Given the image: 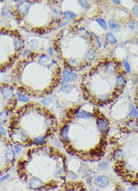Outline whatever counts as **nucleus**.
<instances>
[{
  "label": "nucleus",
  "instance_id": "aec40b11",
  "mask_svg": "<svg viewBox=\"0 0 138 191\" xmlns=\"http://www.w3.org/2000/svg\"><path fill=\"white\" fill-rule=\"evenodd\" d=\"M95 52L92 49H88L87 52L85 53V57H87L89 60H92L95 58Z\"/></svg>",
  "mask_w": 138,
  "mask_h": 191
},
{
  "label": "nucleus",
  "instance_id": "f8f14e48",
  "mask_svg": "<svg viewBox=\"0 0 138 191\" xmlns=\"http://www.w3.org/2000/svg\"><path fill=\"white\" fill-rule=\"evenodd\" d=\"M106 40H107L108 43L112 44V45L116 44L117 43L116 38V37L114 36L113 34H112L111 33H108L106 34Z\"/></svg>",
  "mask_w": 138,
  "mask_h": 191
},
{
  "label": "nucleus",
  "instance_id": "4be33fe9",
  "mask_svg": "<svg viewBox=\"0 0 138 191\" xmlns=\"http://www.w3.org/2000/svg\"><path fill=\"white\" fill-rule=\"evenodd\" d=\"M73 85H65V86H63V87L60 89V91L61 92H64V93L69 94L72 90H73Z\"/></svg>",
  "mask_w": 138,
  "mask_h": 191
},
{
  "label": "nucleus",
  "instance_id": "2eb2a0df",
  "mask_svg": "<svg viewBox=\"0 0 138 191\" xmlns=\"http://www.w3.org/2000/svg\"><path fill=\"white\" fill-rule=\"evenodd\" d=\"M15 48H16L17 51H20V50H21L23 46V40H20V39H16V40H15Z\"/></svg>",
  "mask_w": 138,
  "mask_h": 191
},
{
  "label": "nucleus",
  "instance_id": "a878e982",
  "mask_svg": "<svg viewBox=\"0 0 138 191\" xmlns=\"http://www.w3.org/2000/svg\"><path fill=\"white\" fill-rule=\"evenodd\" d=\"M2 15L3 16H9V15H12V12L9 10L8 8L4 7L2 9Z\"/></svg>",
  "mask_w": 138,
  "mask_h": 191
},
{
  "label": "nucleus",
  "instance_id": "c85d7f7f",
  "mask_svg": "<svg viewBox=\"0 0 138 191\" xmlns=\"http://www.w3.org/2000/svg\"><path fill=\"white\" fill-rule=\"evenodd\" d=\"M18 99L20 101H23V102H26V101H29V98L27 97L24 96V95H21V94H18Z\"/></svg>",
  "mask_w": 138,
  "mask_h": 191
},
{
  "label": "nucleus",
  "instance_id": "ddd939ff",
  "mask_svg": "<svg viewBox=\"0 0 138 191\" xmlns=\"http://www.w3.org/2000/svg\"><path fill=\"white\" fill-rule=\"evenodd\" d=\"M15 134L18 136V139H19V141H24L26 139V134L25 133V131H23V130H20V131H17Z\"/></svg>",
  "mask_w": 138,
  "mask_h": 191
},
{
  "label": "nucleus",
  "instance_id": "1a4fd4ad",
  "mask_svg": "<svg viewBox=\"0 0 138 191\" xmlns=\"http://www.w3.org/2000/svg\"><path fill=\"white\" fill-rule=\"evenodd\" d=\"M76 116L79 119H91L93 116V114L85 110H77Z\"/></svg>",
  "mask_w": 138,
  "mask_h": 191
},
{
  "label": "nucleus",
  "instance_id": "a211bd4d",
  "mask_svg": "<svg viewBox=\"0 0 138 191\" xmlns=\"http://www.w3.org/2000/svg\"><path fill=\"white\" fill-rule=\"evenodd\" d=\"M45 138H46V137H45V136H42V137H35V138L33 139V143L35 144H42L44 143V141H45Z\"/></svg>",
  "mask_w": 138,
  "mask_h": 191
},
{
  "label": "nucleus",
  "instance_id": "393cba45",
  "mask_svg": "<svg viewBox=\"0 0 138 191\" xmlns=\"http://www.w3.org/2000/svg\"><path fill=\"white\" fill-rule=\"evenodd\" d=\"M8 116H9V115H8V113H6V112H2L1 113V123L2 124H3V123H5L6 121H7Z\"/></svg>",
  "mask_w": 138,
  "mask_h": 191
},
{
  "label": "nucleus",
  "instance_id": "412c9836",
  "mask_svg": "<svg viewBox=\"0 0 138 191\" xmlns=\"http://www.w3.org/2000/svg\"><path fill=\"white\" fill-rule=\"evenodd\" d=\"M40 62L42 64H48L51 62V60L48 57L45 55L41 56L40 58Z\"/></svg>",
  "mask_w": 138,
  "mask_h": 191
},
{
  "label": "nucleus",
  "instance_id": "f257e3e1",
  "mask_svg": "<svg viewBox=\"0 0 138 191\" xmlns=\"http://www.w3.org/2000/svg\"><path fill=\"white\" fill-rule=\"evenodd\" d=\"M109 184V179L106 175H99L95 179V184L98 188H105Z\"/></svg>",
  "mask_w": 138,
  "mask_h": 191
},
{
  "label": "nucleus",
  "instance_id": "9d476101",
  "mask_svg": "<svg viewBox=\"0 0 138 191\" xmlns=\"http://www.w3.org/2000/svg\"><path fill=\"white\" fill-rule=\"evenodd\" d=\"M68 132H69V126H64L60 131L61 138H62L64 141H67L69 140Z\"/></svg>",
  "mask_w": 138,
  "mask_h": 191
},
{
  "label": "nucleus",
  "instance_id": "c03bdc74",
  "mask_svg": "<svg viewBox=\"0 0 138 191\" xmlns=\"http://www.w3.org/2000/svg\"><path fill=\"white\" fill-rule=\"evenodd\" d=\"M113 2L116 3V4H119V3H120V1H116V0H114Z\"/></svg>",
  "mask_w": 138,
  "mask_h": 191
},
{
  "label": "nucleus",
  "instance_id": "473e14b6",
  "mask_svg": "<svg viewBox=\"0 0 138 191\" xmlns=\"http://www.w3.org/2000/svg\"><path fill=\"white\" fill-rule=\"evenodd\" d=\"M79 3L80 4V5L82 8H84V9H86L88 6V2L86 1H79Z\"/></svg>",
  "mask_w": 138,
  "mask_h": 191
},
{
  "label": "nucleus",
  "instance_id": "dca6fc26",
  "mask_svg": "<svg viewBox=\"0 0 138 191\" xmlns=\"http://www.w3.org/2000/svg\"><path fill=\"white\" fill-rule=\"evenodd\" d=\"M64 169L63 167L57 166V168H56L55 171L54 172V176L55 177V178H60V177L64 174Z\"/></svg>",
  "mask_w": 138,
  "mask_h": 191
},
{
  "label": "nucleus",
  "instance_id": "4468645a",
  "mask_svg": "<svg viewBox=\"0 0 138 191\" xmlns=\"http://www.w3.org/2000/svg\"><path fill=\"white\" fill-rule=\"evenodd\" d=\"M109 26H110L111 29H112L113 31H115V32H119V31L121 30L120 25L118 24V23H115V22H112L111 21H109Z\"/></svg>",
  "mask_w": 138,
  "mask_h": 191
},
{
  "label": "nucleus",
  "instance_id": "20e7f679",
  "mask_svg": "<svg viewBox=\"0 0 138 191\" xmlns=\"http://www.w3.org/2000/svg\"><path fill=\"white\" fill-rule=\"evenodd\" d=\"M31 6V2L28 1H23L20 2L18 5V10L22 15H26Z\"/></svg>",
  "mask_w": 138,
  "mask_h": 191
},
{
  "label": "nucleus",
  "instance_id": "a18cd8bd",
  "mask_svg": "<svg viewBox=\"0 0 138 191\" xmlns=\"http://www.w3.org/2000/svg\"><path fill=\"white\" fill-rule=\"evenodd\" d=\"M137 27H138V21H137Z\"/></svg>",
  "mask_w": 138,
  "mask_h": 191
},
{
  "label": "nucleus",
  "instance_id": "a19ab883",
  "mask_svg": "<svg viewBox=\"0 0 138 191\" xmlns=\"http://www.w3.org/2000/svg\"><path fill=\"white\" fill-rule=\"evenodd\" d=\"M15 150L16 153H19V152L20 151V149L18 148V146H15Z\"/></svg>",
  "mask_w": 138,
  "mask_h": 191
},
{
  "label": "nucleus",
  "instance_id": "f03ea898",
  "mask_svg": "<svg viewBox=\"0 0 138 191\" xmlns=\"http://www.w3.org/2000/svg\"><path fill=\"white\" fill-rule=\"evenodd\" d=\"M29 188L33 190H39L43 187V181L36 177H32L28 181Z\"/></svg>",
  "mask_w": 138,
  "mask_h": 191
},
{
  "label": "nucleus",
  "instance_id": "b1692460",
  "mask_svg": "<svg viewBox=\"0 0 138 191\" xmlns=\"http://www.w3.org/2000/svg\"><path fill=\"white\" fill-rule=\"evenodd\" d=\"M123 156H124V152L122 151V150H117L116 151L115 154H114V157H115V159H122Z\"/></svg>",
  "mask_w": 138,
  "mask_h": 191
},
{
  "label": "nucleus",
  "instance_id": "c9c22d12",
  "mask_svg": "<svg viewBox=\"0 0 138 191\" xmlns=\"http://www.w3.org/2000/svg\"><path fill=\"white\" fill-rule=\"evenodd\" d=\"M132 12L135 16H137V15H138V6L137 5L134 6V8L132 9Z\"/></svg>",
  "mask_w": 138,
  "mask_h": 191
},
{
  "label": "nucleus",
  "instance_id": "39448f33",
  "mask_svg": "<svg viewBox=\"0 0 138 191\" xmlns=\"http://www.w3.org/2000/svg\"><path fill=\"white\" fill-rule=\"evenodd\" d=\"M1 94L4 97L5 99L9 100L13 98L14 93L13 89L9 87H2L1 89Z\"/></svg>",
  "mask_w": 138,
  "mask_h": 191
},
{
  "label": "nucleus",
  "instance_id": "e433bc0d",
  "mask_svg": "<svg viewBox=\"0 0 138 191\" xmlns=\"http://www.w3.org/2000/svg\"><path fill=\"white\" fill-rule=\"evenodd\" d=\"M0 130H1V134L3 136H5L6 134H7V132H6L5 129L4 128L2 127V126H1V128H0Z\"/></svg>",
  "mask_w": 138,
  "mask_h": 191
},
{
  "label": "nucleus",
  "instance_id": "79ce46f5",
  "mask_svg": "<svg viewBox=\"0 0 138 191\" xmlns=\"http://www.w3.org/2000/svg\"><path fill=\"white\" fill-rule=\"evenodd\" d=\"M89 191H99V190L97 188H91V189H90V190Z\"/></svg>",
  "mask_w": 138,
  "mask_h": 191
},
{
  "label": "nucleus",
  "instance_id": "6ab92c4d",
  "mask_svg": "<svg viewBox=\"0 0 138 191\" xmlns=\"http://www.w3.org/2000/svg\"><path fill=\"white\" fill-rule=\"evenodd\" d=\"M76 16V15L73 12H70V11H67V12H64V17L67 20H71L73 19V18Z\"/></svg>",
  "mask_w": 138,
  "mask_h": 191
},
{
  "label": "nucleus",
  "instance_id": "0eeeda50",
  "mask_svg": "<svg viewBox=\"0 0 138 191\" xmlns=\"http://www.w3.org/2000/svg\"><path fill=\"white\" fill-rule=\"evenodd\" d=\"M97 123H98V130L100 132L106 131V130L108 128V125H109V123H108L107 120L106 119H99Z\"/></svg>",
  "mask_w": 138,
  "mask_h": 191
},
{
  "label": "nucleus",
  "instance_id": "cd10ccee",
  "mask_svg": "<svg viewBox=\"0 0 138 191\" xmlns=\"http://www.w3.org/2000/svg\"><path fill=\"white\" fill-rule=\"evenodd\" d=\"M78 31H79V33L81 36L85 37V36H88V34H89L88 32H87L84 28H79Z\"/></svg>",
  "mask_w": 138,
  "mask_h": 191
},
{
  "label": "nucleus",
  "instance_id": "2f4dec72",
  "mask_svg": "<svg viewBox=\"0 0 138 191\" xmlns=\"http://www.w3.org/2000/svg\"><path fill=\"white\" fill-rule=\"evenodd\" d=\"M42 102L45 105H49V104L51 103V99L49 98H44L43 100H42Z\"/></svg>",
  "mask_w": 138,
  "mask_h": 191
},
{
  "label": "nucleus",
  "instance_id": "5701e85b",
  "mask_svg": "<svg viewBox=\"0 0 138 191\" xmlns=\"http://www.w3.org/2000/svg\"><path fill=\"white\" fill-rule=\"evenodd\" d=\"M96 21H98V23L100 25V26H101L103 30H107V24H106V22L105 20L102 19V18H98Z\"/></svg>",
  "mask_w": 138,
  "mask_h": 191
},
{
  "label": "nucleus",
  "instance_id": "72a5a7b5",
  "mask_svg": "<svg viewBox=\"0 0 138 191\" xmlns=\"http://www.w3.org/2000/svg\"><path fill=\"white\" fill-rule=\"evenodd\" d=\"M127 191H138V187L136 185H131L128 187Z\"/></svg>",
  "mask_w": 138,
  "mask_h": 191
},
{
  "label": "nucleus",
  "instance_id": "f704fd0d",
  "mask_svg": "<svg viewBox=\"0 0 138 191\" xmlns=\"http://www.w3.org/2000/svg\"><path fill=\"white\" fill-rule=\"evenodd\" d=\"M134 26H135V23L133 21H130L128 22V26L130 28V29L133 30L134 28Z\"/></svg>",
  "mask_w": 138,
  "mask_h": 191
},
{
  "label": "nucleus",
  "instance_id": "6e6552de",
  "mask_svg": "<svg viewBox=\"0 0 138 191\" xmlns=\"http://www.w3.org/2000/svg\"><path fill=\"white\" fill-rule=\"evenodd\" d=\"M126 127L128 130L132 131H138V121L137 120H130L126 123Z\"/></svg>",
  "mask_w": 138,
  "mask_h": 191
},
{
  "label": "nucleus",
  "instance_id": "7c9ffc66",
  "mask_svg": "<svg viewBox=\"0 0 138 191\" xmlns=\"http://www.w3.org/2000/svg\"><path fill=\"white\" fill-rule=\"evenodd\" d=\"M29 45H30V46L33 48H36L39 46V43L36 40H31L30 43H29Z\"/></svg>",
  "mask_w": 138,
  "mask_h": 191
},
{
  "label": "nucleus",
  "instance_id": "9b49d317",
  "mask_svg": "<svg viewBox=\"0 0 138 191\" xmlns=\"http://www.w3.org/2000/svg\"><path fill=\"white\" fill-rule=\"evenodd\" d=\"M129 117L131 120H138V111L135 108V106H132L131 112L129 113Z\"/></svg>",
  "mask_w": 138,
  "mask_h": 191
},
{
  "label": "nucleus",
  "instance_id": "bb28decb",
  "mask_svg": "<svg viewBox=\"0 0 138 191\" xmlns=\"http://www.w3.org/2000/svg\"><path fill=\"white\" fill-rule=\"evenodd\" d=\"M99 167H100V168H101V169L106 170L109 168V163H108L107 162H100V163L99 164Z\"/></svg>",
  "mask_w": 138,
  "mask_h": 191
},
{
  "label": "nucleus",
  "instance_id": "7ed1b4c3",
  "mask_svg": "<svg viewBox=\"0 0 138 191\" xmlns=\"http://www.w3.org/2000/svg\"><path fill=\"white\" fill-rule=\"evenodd\" d=\"M63 77H64V79H63L61 83L65 84L67 82H72V81L75 80L77 78V75L76 73L67 71V70H64V72H63Z\"/></svg>",
  "mask_w": 138,
  "mask_h": 191
},
{
  "label": "nucleus",
  "instance_id": "c756f323",
  "mask_svg": "<svg viewBox=\"0 0 138 191\" xmlns=\"http://www.w3.org/2000/svg\"><path fill=\"white\" fill-rule=\"evenodd\" d=\"M123 64H124V67H125V70H126L127 72L130 73L131 72V67H130V64L128 62H127L126 61H123Z\"/></svg>",
  "mask_w": 138,
  "mask_h": 191
},
{
  "label": "nucleus",
  "instance_id": "58836bf2",
  "mask_svg": "<svg viewBox=\"0 0 138 191\" xmlns=\"http://www.w3.org/2000/svg\"><path fill=\"white\" fill-rule=\"evenodd\" d=\"M9 177H10V175H9V174H8V175H5V176L1 177V181H5V180L8 179V178H9Z\"/></svg>",
  "mask_w": 138,
  "mask_h": 191
},
{
  "label": "nucleus",
  "instance_id": "ea45409f",
  "mask_svg": "<svg viewBox=\"0 0 138 191\" xmlns=\"http://www.w3.org/2000/svg\"><path fill=\"white\" fill-rule=\"evenodd\" d=\"M69 62H70V64H72V65H76V64H78V62L76 61L73 60V59H70V60L69 61Z\"/></svg>",
  "mask_w": 138,
  "mask_h": 191
},
{
  "label": "nucleus",
  "instance_id": "37998d69",
  "mask_svg": "<svg viewBox=\"0 0 138 191\" xmlns=\"http://www.w3.org/2000/svg\"><path fill=\"white\" fill-rule=\"evenodd\" d=\"M49 53H50V54H51V55H52V54H53V52H52V49H51V48H49Z\"/></svg>",
  "mask_w": 138,
  "mask_h": 191
},
{
  "label": "nucleus",
  "instance_id": "f3484780",
  "mask_svg": "<svg viewBox=\"0 0 138 191\" xmlns=\"http://www.w3.org/2000/svg\"><path fill=\"white\" fill-rule=\"evenodd\" d=\"M125 78L123 76H119L116 79V86L118 88L122 87L125 84Z\"/></svg>",
  "mask_w": 138,
  "mask_h": 191
},
{
  "label": "nucleus",
  "instance_id": "4c0bfd02",
  "mask_svg": "<svg viewBox=\"0 0 138 191\" xmlns=\"http://www.w3.org/2000/svg\"><path fill=\"white\" fill-rule=\"evenodd\" d=\"M94 36H95V38H96L97 42H98V45H99V48H100L102 45H101V43H100V39H99L98 36L95 35V34H94Z\"/></svg>",
  "mask_w": 138,
  "mask_h": 191
},
{
  "label": "nucleus",
  "instance_id": "423d86ee",
  "mask_svg": "<svg viewBox=\"0 0 138 191\" xmlns=\"http://www.w3.org/2000/svg\"><path fill=\"white\" fill-rule=\"evenodd\" d=\"M15 150L12 148H7L5 152V159L6 162H12L15 158Z\"/></svg>",
  "mask_w": 138,
  "mask_h": 191
}]
</instances>
